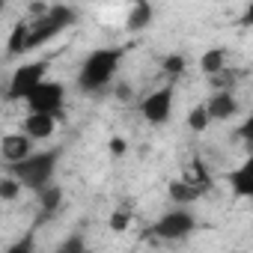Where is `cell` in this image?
<instances>
[{
	"label": "cell",
	"instance_id": "6da1fadb",
	"mask_svg": "<svg viewBox=\"0 0 253 253\" xmlns=\"http://www.w3.org/2000/svg\"><path fill=\"white\" fill-rule=\"evenodd\" d=\"M119 60H122V51L119 48H95L84 66H81V75H78V86L86 89V92H98L104 89L113 75L119 72Z\"/></svg>",
	"mask_w": 253,
	"mask_h": 253
},
{
	"label": "cell",
	"instance_id": "7a4b0ae2",
	"mask_svg": "<svg viewBox=\"0 0 253 253\" xmlns=\"http://www.w3.org/2000/svg\"><path fill=\"white\" fill-rule=\"evenodd\" d=\"M57 161H60V149H42V152H33L30 158H24L21 164H12V179L21 185V188H30V191H42L51 185L54 173H57Z\"/></svg>",
	"mask_w": 253,
	"mask_h": 253
},
{
	"label": "cell",
	"instance_id": "3957f363",
	"mask_svg": "<svg viewBox=\"0 0 253 253\" xmlns=\"http://www.w3.org/2000/svg\"><path fill=\"white\" fill-rule=\"evenodd\" d=\"M75 18H78V12H75L72 6H48V9L39 15V21L27 24V51H30V48H39V45H45V42H51L54 36H60L66 27L75 24Z\"/></svg>",
	"mask_w": 253,
	"mask_h": 253
},
{
	"label": "cell",
	"instance_id": "277c9868",
	"mask_svg": "<svg viewBox=\"0 0 253 253\" xmlns=\"http://www.w3.org/2000/svg\"><path fill=\"white\" fill-rule=\"evenodd\" d=\"M45 72H48V60H33V63H24L12 72L9 78V86H6V98L9 101H27V95L45 81Z\"/></svg>",
	"mask_w": 253,
	"mask_h": 253
},
{
	"label": "cell",
	"instance_id": "5b68a950",
	"mask_svg": "<svg viewBox=\"0 0 253 253\" xmlns=\"http://www.w3.org/2000/svg\"><path fill=\"white\" fill-rule=\"evenodd\" d=\"M27 104H30V113H48V116H57L66 104V86L57 84V81H42L30 95H27Z\"/></svg>",
	"mask_w": 253,
	"mask_h": 253
},
{
	"label": "cell",
	"instance_id": "8992f818",
	"mask_svg": "<svg viewBox=\"0 0 253 253\" xmlns=\"http://www.w3.org/2000/svg\"><path fill=\"white\" fill-rule=\"evenodd\" d=\"M197 229V217L188 211V209H173V211H167L158 223H155V235L158 238H167V241H182V238H188L191 232Z\"/></svg>",
	"mask_w": 253,
	"mask_h": 253
},
{
	"label": "cell",
	"instance_id": "52a82bcc",
	"mask_svg": "<svg viewBox=\"0 0 253 253\" xmlns=\"http://www.w3.org/2000/svg\"><path fill=\"white\" fill-rule=\"evenodd\" d=\"M140 113H143L146 122L164 125V122L170 119V113H173V84H167V86L149 92V95L143 98V104H140Z\"/></svg>",
	"mask_w": 253,
	"mask_h": 253
},
{
	"label": "cell",
	"instance_id": "ba28073f",
	"mask_svg": "<svg viewBox=\"0 0 253 253\" xmlns=\"http://www.w3.org/2000/svg\"><path fill=\"white\" fill-rule=\"evenodd\" d=\"M0 155H3L9 164H21L24 158L33 155V140L27 134H6L0 140Z\"/></svg>",
	"mask_w": 253,
	"mask_h": 253
},
{
	"label": "cell",
	"instance_id": "9c48e42d",
	"mask_svg": "<svg viewBox=\"0 0 253 253\" xmlns=\"http://www.w3.org/2000/svg\"><path fill=\"white\" fill-rule=\"evenodd\" d=\"M203 107H206L209 119L214 122V119H229V116H235L238 101H235V95H232L229 89H220V92H214V95H211Z\"/></svg>",
	"mask_w": 253,
	"mask_h": 253
},
{
	"label": "cell",
	"instance_id": "30bf717a",
	"mask_svg": "<svg viewBox=\"0 0 253 253\" xmlns=\"http://www.w3.org/2000/svg\"><path fill=\"white\" fill-rule=\"evenodd\" d=\"M57 131V116H48V113H30L24 119V134L30 140H48L54 137Z\"/></svg>",
	"mask_w": 253,
	"mask_h": 253
},
{
	"label": "cell",
	"instance_id": "8fae6325",
	"mask_svg": "<svg viewBox=\"0 0 253 253\" xmlns=\"http://www.w3.org/2000/svg\"><path fill=\"white\" fill-rule=\"evenodd\" d=\"M229 188L235 197H253V161H244L229 173Z\"/></svg>",
	"mask_w": 253,
	"mask_h": 253
},
{
	"label": "cell",
	"instance_id": "7c38bea8",
	"mask_svg": "<svg viewBox=\"0 0 253 253\" xmlns=\"http://www.w3.org/2000/svg\"><path fill=\"white\" fill-rule=\"evenodd\" d=\"M200 69L206 75H220L226 72V51L223 48H209L203 57H200Z\"/></svg>",
	"mask_w": 253,
	"mask_h": 253
},
{
	"label": "cell",
	"instance_id": "4fadbf2b",
	"mask_svg": "<svg viewBox=\"0 0 253 253\" xmlns=\"http://www.w3.org/2000/svg\"><path fill=\"white\" fill-rule=\"evenodd\" d=\"M197 197H200V188L197 185H191V182H170V200L173 203H182V209L188 203H194Z\"/></svg>",
	"mask_w": 253,
	"mask_h": 253
},
{
	"label": "cell",
	"instance_id": "5bb4252c",
	"mask_svg": "<svg viewBox=\"0 0 253 253\" xmlns=\"http://www.w3.org/2000/svg\"><path fill=\"white\" fill-rule=\"evenodd\" d=\"M60 203H63V191H60V188L48 185V188H42V191H39V206H42V214H54V211L60 209Z\"/></svg>",
	"mask_w": 253,
	"mask_h": 253
},
{
	"label": "cell",
	"instance_id": "9a60e30c",
	"mask_svg": "<svg viewBox=\"0 0 253 253\" xmlns=\"http://www.w3.org/2000/svg\"><path fill=\"white\" fill-rule=\"evenodd\" d=\"M24 51H27V24H15V30L9 33V42H6V54L15 57Z\"/></svg>",
	"mask_w": 253,
	"mask_h": 253
},
{
	"label": "cell",
	"instance_id": "2e32d148",
	"mask_svg": "<svg viewBox=\"0 0 253 253\" xmlns=\"http://www.w3.org/2000/svg\"><path fill=\"white\" fill-rule=\"evenodd\" d=\"M149 21H152V6L149 3H134V9L128 15V27L131 30H143Z\"/></svg>",
	"mask_w": 253,
	"mask_h": 253
},
{
	"label": "cell",
	"instance_id": "e0dca14e",
	"mask_svg": "<svg viewBox=\"0 0 253 253\" xmlns=\"http://www.w3.org/2000/svg\"><path fill=\"white\" fill-rule=\"evenodd\" d=\"M188 125H191V131H206L209 125H211V119H209V113H206L203 104H197V107L188 113Z\"/></svg>",
	"mask_w": 253,
	"mask_h": 253
},
{
	"label": "cell",
	"instance_id": "ac0fdd59",
	"mask_svg": "<svg viewBox=\"0 0 253 253\" xmlns=\"http://www.w3.org/2000/svg\"><path fill=\"white\" fill-rule=\"evenodd\" d=\"M18 194H21V185H18L12 176H3V179H0V200L12 203V200H18Z\"/></svg>",
	"mask_w": 253,
	"mask_h": 253
},
{
	"label": "cell",
	"instance_id": "d6986e66",
	"mask_svg": "<svg viewBox=\"0 0 253 253\" xmlns=\"http://www.w3.org/2000/svg\"><path fill=\"white\" fill-rule=\"evenodd\" d=\"M164 72H167L170 78H179V75L185 72V57H179V54H176V57H167V60H164Z\"/></svg>",
	"mask_w": 253,
	"mask_h": 253
},
{
	"label": "cell",
	"instance_id": "ffe728a7",
	"mask_svg": "<svg viewBox=\"0 0 253 253\" xmlns=\"http://www.w3.org/2000/svg\"><path fill=\"white\" fill-rule=\"evenodd\" d=\"M3 253H33V235L18 238V241H15V244H9Z\"/></svg>",
	"mask_w": 253,
	"mask_h": 253
},
{
	"label": "cell",
	"instance_id": "44dd1931",
	"mask_svg": "<svg viewBox=\"0 0 253 253\" xmlns=\"http://www.w3.org/2000/svg\"><path fill=\"white\" fill-rule=\"evenodd\" d=\"M81 250H84V241H81L78 235H72V238H66L54 253H81Z\"/></svg>",
	"mask_w": 253,
	"mask_h": 253
},
{
	"label": "cell",
	"instance_id": "7402d4cb",
	"mask_svg": "<svg viewBox=\"0 0 253 253\" xmlns=\"http://www.w3.org/2000/svg\"><path fill=\"white\" fill-rule=\"evenodd\" d=\"M125 226H128V211H125V209H119V211L110 217V229H113V232H122Z\"/></svg>",
	"mask_w": 253,
	"mask_h": 253
},
{
	"label": "cell",
	"instance_id": "603a6c76",
	"mask_svg": "<svg viewBox=\"0 0 253 253\" xmlns=\"http://www.w3.org/2000/svg\"><path fill=\"white\" fill-rule=\"evenodd\" d=\"M110 152H113V155H122V152H125V140H122V137H113V140H110Z\"/></svg>",
	"mask_w": 253,
	"mask_h": 253
},
{
	"label": "cell",
	"instance_id": "cb8c5ba5",
	"mask_svg": "<svg viewBox=\"0 0 253 253\" xmlns=\"http://www.w3.org/2000/svg\"><path fill=\"white\" fill-rule=\"evenodd\" d=\"M81 253H92V250H86V247H84V250H81Z\"/></svg>",
	"mask_w": 253,
	"mask_h": 253
}]
</instances>
